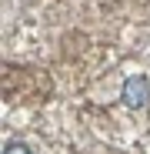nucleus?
<instances>
[{
  "instance_id": "f257e3e1",
  "label": "nucleus",
  "mask_w": 150,
  "mask_h": 154,
  "mask_svg": "<svg viewBox=\"0 0 150 154\" xmlns=\"http://www.w3.org/2000/svg\"><path fill=\"white\" fill-rule=\"evenodd\" d=\"M123 100H127L130 107H143L150 100V84L143 77H127V81H123Z\"/></svg>"
},
{
  "instance_id": "f03ea898",
  "label": "nucleus",
  "mask_w": 150,
  "mask_h": 154,
  "mask_svg": "<svg viewBox=\"0 0 150 154\" xmlns=\"http://www.w3.org/2000/svg\"><path fill=\"white\" fill-rule=\"evenodd\" d=\"M4 154H30V151L23 147V144H7V147H4Z\"/></svg>"
}]
</instances>
